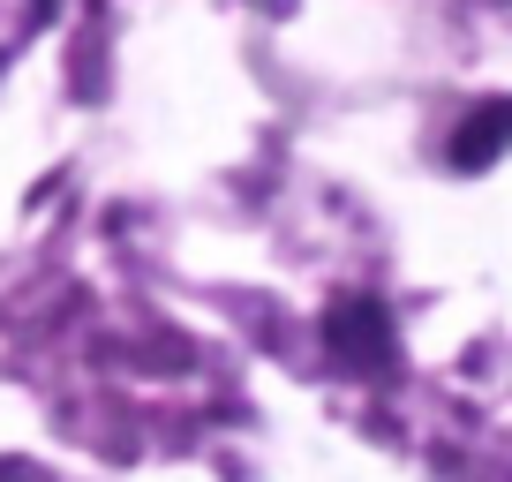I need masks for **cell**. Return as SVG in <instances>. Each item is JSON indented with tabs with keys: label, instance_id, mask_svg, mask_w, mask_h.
Listing matches in <instances>:
<instances>
[{
	"label": "cell",
	"instance_id": "obj_1",
	"mask_svg": "<svg viewBox=\"0 0 512 482\" xmlns=\"http://www.w3.org/2000/svg\"><path fill=\"white\" fill-rule=\"evenodd\" d=\"M332 347L347 354L354 370H369V362H377V354H384V324H377V309H369L362 294L332 309Z\"/></svg>",
	"mask_w": 512,
	"mask_h": 482
},
{
	"label": "cell",
	"instance_id": "obj_2",
	"mask_svg": "<svg viewBox=\"0 0 512 482\" xmlns=\"http://www.w3.org/2000/svg\"><path fill=\"white\" fill-rule=\"evenodd\" d=\"M505 129H512V106H505Z\"/></svg>",
	"mask_w": 512,
	"mask_h": 482
}]
</instances>
